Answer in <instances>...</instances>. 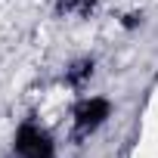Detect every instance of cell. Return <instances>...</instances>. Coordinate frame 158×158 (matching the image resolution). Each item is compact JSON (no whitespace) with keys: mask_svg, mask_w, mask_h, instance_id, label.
<instances>
[{"mask_svg":"<svg viewBox=\"0 0 158 158\" xmlns=\"http://www.w3.org/2000/svg\"><path fill=\"white\" fill-rule=\"evenodd\" d=\"M16 149H19L25 158H47V155H50V143H47V136H44L37 127H31V124H25V127L19 130V136H16Z\"/></svg>","mask_w":158,"mask_h":158,"instance_id":"1","label":"cell"},{"mask_svg":"<svg viewBox=\"0 0 158 158\" xmlns=\"http://www.w3.org/2000/svg\"><path fill=\"white\" fill-rule=\"evenodd\" d=\"M102 118H109V102L106 99H90V102H84L77 109V130L87 133V130L99 127Z\"/></svg>","mask_w":158,"mask_h":158,"instance_id":"2","label":"cell"}]
</instances>
